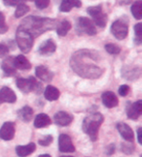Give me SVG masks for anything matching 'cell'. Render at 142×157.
Segmentation results:
<instances>
[{
  "label": "cell",
  "instance_id": "cell-1",
  "mask_svg": "<svg viewBox=\"0 0 142 157\" xmlns=\"http://www.w3.org/2000/svg\"><path fill=\"white\" fill-rule=\"evenodd\" d=\"M55 26V21L54 20H49V19H41V17H29L27 19L24 20L22 25H20L21 28L26 30L34 36H38L49 29H53Z\"/></svg>",
  "mask_w": 142,
  "mask_h": 157
},
{
  "label": "cell",
  "instance_id": "cell-2",
  "mask_svg": "<svg viewBox=\"0 0 142 157\" xmlns=\"http://www.w3.org/2000/svg\"><path fill=\"white\" fill-rule=\"evenodd\" d=\"M103 116L99 113H95L90 114L89 117H87L84 119L83 122V131L87 134L91 139V141H96L97 139V133L99 130L100 125L103 122Z\"/></svg>",
  "mask_w": 142,
  "mask_h": 157
},
{
  "label": "cell",
  "instance_id": "cell-3",
  "mask_svg": "<svg viewBox=\"0 0 142 157\" xmlns=\"http://www.w3.org/2000/svg\"><path fill=\"white\" fill-rule=\"evenodd\" d=\"M16 41L18 48H20L22 52H28L33 46L32 35L21 27H18L17 30Z\"/></svg>",
  "mask_w": 142,
  "mask_h": 157
},
{
  "label": "cell",
  "instance_id": "cell-4",
  "mask_svg": "<svg viewBox=\"0 0 142 157\" xmlns=\"http://www.w3.org/2000/svg\"><path fill=\"white\" fill-rule=\"evenodd\" d=\"M88 14H90V16L92 17L95 25L99 27H104L106 25L107 16L104 13H102L101 6H92V7H89Z\"/></svg>",
  "mask_w": 142,
  "mask_h": 157
},
{
  "label": "cell",
  "instance_id": "cell-5",
  "mask_svg": "<svg viewBox=\"0 0 142 157\" xmlns=\"http://www.w3.org/2000/svg\"><path fill=\"white\" fill-rule=\"evenodd\" d=\"M36 86H37V82L35 80V78L33 77H29L28 78H18L17 80V86L23 93H29L31 91H35L37 87Z\"/></svg>",
  "mask_w": 142,
  "mask_h": 157
},
{
  "label": "cell",
  "instance_id": "cell-6",
  "mask_svg": "<svg viewBox=\"0 0 142 157\" xmlns=\"http://www.w3.org/2000/svg\"><path fill=\"white\" fill-rule=\"evenodd\" d=\"M77 27L80 32L86 33L88 35H95L96 33L95 25L88 17H80L77 22Z\"/></svg>",
  "mask_w": 142,
  "mask_h": 157
},
{
  "label": "cell",
  "instance_id": "cell-7",
  "mask_svg": "<svg viewBox=\"0 0 142 157\" xmlns=\"http://www.w3.org/2000/svg\"><path fill=\"white\" fill-rule=\"evenodd\" d=\"M128 25L123 21H116L112 25V26H111V32L119 40L125 39L128 35Z\"/></svg>",
  "mask_w": 142,
  "mask_h": 157
},
{
  "label": "cell",
  "instance_id": "cell-8",
  "mask_svg": "<svg viewBox=\"0 0 142 157\" xmlns=\"http://www.w3.org/2000/svg\"><path fill=\"white\" fill-rule=\"evenodd\" d=\"M59 148L61 152H74L75 147L72 144L71 138L68 135L61 134L59 138Z\"/></svg>",
  "mask_w": 142,
  "mask_h": 157
},
{
  "label": "cell",
  "instance_id": "cell-9",
  "mask_svg": "<svg viewBox=\"0 0 142 157\" xmlns=\"http://www.w3.org/2000/svg\"><path fill=\"white\" fill-rule=\"evenodd\" d=\"M142 113V101H136L132 104H129L127 109V114L128 118L132 120H136Z\"/></svg>",
  "mask_w": 142,
  "mask_h": 157
},
{
  "label": "cell",
  "instance_id": "cell-10",
  "mask_svg": "<svg viewBox=\"0 0 142 157\" xmlns=\"http://www.w3.org/2000/svg\"><path fill=\"white\" fill-rule=\"evenodd\" d=\"M15 136V124L13 122H5L0 129V138L4 141H10Z\"/></svg>",
  "mask_w": 142,
  "mask_h": 157
},
{
  "label": "cell",
  "instance_id": "cell-11",
  "mask_svg": "<svg viewBox=\"0 0 142 157\" xmlns=\"http://www.w3.org/2000/svg\"><path fill=\"white\" fill-rule=\"evenodd\" d=\"M17 96L11 88L4 86L0 90V104L2 103H15Z\"/></svg>",
  "mask_w": 142,
  "mask_h": 157
},
{
  "label": "cell",
  "instance_id": "cell-12",
  "mask_svg": "<svg viewBox=\"0 0 142 157\" xmlns=\"http://www.w3.org/2000/svg\"><path fill=\"white\" fill-rule=\"evenodd\" d=\"M54 120L55 123L59 126H67L72 122L73 117L71 114L66 112H58L55 114Z\"/></svg>",
  "mask_w": 142,
  "mask_h": 157
},
{
  "label": "cell",
  "instance_id": "cell-13",
  "mask_svg": "<svg viewBox=\"0 0 142 157\" xmlns=\"http://www.w3.org/2000/svg\"><path fill=\"white\" fill-rule=\"evenodd\" d=\"M117 129H118L120 135L125 139L127 142H132L134 139V134L132 128L126 123H118L117 125Z\"/></svg>",
  "mask_w": 142,
  "mask_h": 157
},
{
  "label": "cell",
  "instance_id": "cell-14",
  "mask_svg": "<svg viewBox=\"0 0 142 157\" xmlns=\"http://www.w3.org/2000/svg\"><path fill=\"white\" fill-rule=\"evenodd\" d=\"M102 98V102L105 107L111 109V108H114L118 105V98H117V96L111 91H106L104 92L101 96Z\"/></svg>",
  "mask_w": 142,
  "mask_h": 157
},
{
  "label": "cell",
  "instance_id": "cell-15",
  "mask_svg": "<svg viewBox=\"0 0 142 157\" xmlns=\"http://www.w3.org/2000/svg\"><path fill=\"white\" fill-rule=\"evenodd\" d=\"M35 74L43 82H50L53 78V73L45 66H38L35 70Z\"/></svg>",
  "mask_w": 142,
  "mask_h": 157
},
{
  "label": "cell",
  "instance_id": "cell-16",
  "mask_svg": "<svg viewBox=\"0 0 142 157\" xmlns=\"http://www.w3.org/2000/svg\"><path fill=\"white\" fill-rule=\"evenodd\" d=\"M36 149V146L35 144L30 143L26 146H18L16 147V152L18 154V156L20 157H26L28 155H30L31 153H33Z\"/></svg>",
  "mask_w": 142,
  "mask_h": 157
},
{
  "label": "cell",
  "instance_id": "cell-17",
  "mask_svg": "<svg viewBox=\"0 0 142 157\" xmlns=\"http://www.w3.org/2000/svg\"><path fill=\"white\" fill-rule=\"evenodd\" d=\"M51 124V118L46 113H39L35 117L34 126L36 128H45Z\"/></svg>",
  "mask_w": 142,
  "mask_h": 157
},
{
  "label": "cell",
  "instance_id": "cell-18",
  "mask_svg": "<svg viewBox=\"0 0 142 157\" xmlns=\"http://www.w3.org/2000/svg\"><path fill=\"white\" fill-rule=\"evenodd\" d=\"M82 6V3L80 0H63V2L60 4L59 10L63 13L69 12L73 8H80Z\"/></svg>",
  "mask_w": 142,
  "mask_h": 157
},
{
  "label": "cell",
  "instance_id": "cell-19",
  "mask_svg": "<svg viewBox=\"0 0 142 157\" xmlns=\"http://www.w3.org/2000/svg\"><path fill=\"white\" fill-rule=\"evenodd\" d=\"M55 44L52 40H47L43 43L40 48H39V53L42 56H48V54H51L55 51Z\"/></svg>",
  "mask_w": 142,
  "mask_h": 157
},
{
  "label": "cell",
  "instance_id": "cell-20",
  "mask_svg": "<svg viewBox=\"0 0 142 157\" xmlns=\"http://www.w3.org/2000/svg\"><path fill=\"white\" fill-rule=\"evenodd\" d=\"M2 69L7 76H12L16 73V67L14 64V58L8 57L2 62Z\"/></svg>",
  "mask_w": 142,
  "mask_h": 157
},
{
  "label": "cell",
  "instance_id": "cell-21",
  "mask_svg": "<svg viewBox=\"0 0 142 157\" xmlns=\"http://www.w3.org/2000/svg\"><path fill=\"white\" fill-rule=\"evenodd\" d=\"M14 64L16 69H20V70H28L31 68V65H30L29 61L23 56H18L17 57H15Z\"/></svg>",
  "mask_w": 142,
  "mask_h": 157
},
{
  "label": "cell",
  "instance_id": "cell-22",
  "mask_svg": "<svg viewBox=\"0 0 142 157\" xmlns=\"http://www.w3.org/2000/svg\"><path fill=\"white\" fill-rule=\"evenodd\" d=\"M59 90L55 87L53 86H49L46 87L45 91H44V96L45 98L49 101H55V100H58L59 97Z\"/></svg>",
  "mask_w": 142,
  "mask_h": 157
},
{
  "label": "cell",
  "instance_id": "cell-23",
  "mask_svg": "<svg viewBox=\"0 0 142 157\" xmlns=\"http://www.w3.org/2000/svg\"><path fill=\"white\" fill-rule=\"evenodd\" d=\"M18 118H21L22 121L29 122L30 120L32 119V117H33V110L30 107L26 106L18 111Z\"/></svg>",
  "mask_w": 142,
  "mask_h": 157
},
{
  "label": "cell",
  "instance_id": "cell-24",
  "mask_svg": "<svg viewBox=\"0 0 142 157\" xmlns=\"http://www.w3.org/2000/svg\"><path fill=\"white\" fill-rule=\"evenodd\" d=\"M70 28H71V23L68 21H63L57 28V33L59 36H65L68 33Z\"/></svg>",
  "mask_w": 142,
  "mask_h": 157
},
{
  "label": "cell",
  "instance_id": "cell-25",
  "mask_svg": "<svg viewBox=\"0 0 142 157\" xmlns=\"http://www.w3.org/2000/svg\"><path fill=\"white\" fill-rule=\"evenodd\" d=\"M132 13L136 20L142 19V1L138 0L132 6Z\"/></svg>",
  "mask_w": 142,
  "mask_h": 157
},
{
  "label": "cell",
  "instance_id": "cell-26",
  "mask_svg": "<svg viewBox=\"0 0 142 157\" xmlns=\"http://www.w3.org/2000/svg\"><path fill=\"white\" fill-rule=\"evenodd\" d=\"M28 11H29L28 6L26 5L24 3H21V4H18L17 6V9H16V12H15V16H16V17H21L26 15Z\"/></svg>",
  "mask_w": 142,
  "mask_h": 157
},
{
  "label": "cell",
  "instance_id": "cell-27",
  "mask_svg": "<svg viewBox=\"0 0 142 157\" xmlns=\"http://www.w3.org/2000/svg\"><path fill=\"white\" fill-rule=\"evenodd\" d=\"M105 50L110 54H118L121 52L120 48L115 44H107L105 46Z\"/></svg>",
  "mask_w": 142,
  "mask_h": 157
},
{
  "label": "cell",
  "instance_id": "cell-28",
  "mask_svg": "<svg viewBox=\"0 0 142 157\" xmlns=\"http://www.w3.org/2000/svg\"><path fill=\"white\" fill-rule=\"evenodd\" d=\"M7 30H8V26L5 22V17L1 12H0V34L6 33Z\"/></svg>",
  "mask_w": 142,
  "mask_h": 157
},
{
  "label": "cell",
  "instance_id": "cell-29",
  "mask_svg": "<svg viewBox=\"0 0 142 157\" xmlns=\"http://www.w3.org/2000/svg\"><path fill=\"white\" fill-rule=\"evenodd\" d=\"M52 143H53V136L51 135H47L39 140V144L43 147H48L49 144H51Z\"/></svg>",
  "mask_w": 142,
  "mask_h": 157
},
{
  "label": "cell",
  "instance_id": "cell-30",
  "mask_svg": "<svg viewBox=\"0 0 142 157\" xmlns=\"http://www.w3.org/2000/svg\"><path fill=\"white\" fill-rule=\"evenodd\" d=\"M134 31H135V35H136V40H138L137 44H140L142 40V25L141 23H137V25L134 26Z\"/></svg>",
  "mask_w": 142,
  "mask_h": 157
},
{
  "label": "cell",
  "instance_id": "cell-31",
  "mask_svg": "<svg viewBox=\"0 0 142 157\" xmlns=\"http://www.w3.org/2000/svg\"><path fill=\"white\" fill-rule=\"evenodd\" d=\"M35 4L38 9H45L50 4V0H35Z\"/></svg>",
  "mask_w": 142,
  "mask_h": 157
},
{
  "label": "cell",
  "instance_id": "cell-32",
  "mask_svg": "<svg viewBox=\"0 0 142 157\" xmlns=\"http://www.w3.org/2000/svg\"><path fill=\"white\" fill-rule=\"evenodd\" d=\"M122 150L127 154H131L133 152V146L132 144H128V142L125 143V144H123V146H122Z\"/></svg>",
  "mask_w": 142,
  "mask_h": 157
},
{
  "label": "cell",
  "instance_id": "cell-33",
  "mask_svg": "<svg viewBox=\"0 0 142 157\" xmlns=\"http://www.w3.org/2000/svg\"><path fill=\"white\" fill-rule=\"evenodd\" d=\"M9 53L8 47L4 44H0V57H5Z\"/></svg>",
  "mask_w": 142,
  "mask_h": 157
},
{
  "label": "cell",
  "instance_id": "cell-34",
  "mask_svg": "<svg viewBox=\"0 0 142 157\" xmlns=\"http://www.w3.org/2000/svg\"><path fill=\"white\" fill-rule=\"evenodd\" d=\"M23 2V0H3V3L7 6H18Z\"/></svg>",
  "mask_w": 142,
  "mask_h": 157
},
{
  "label": "cell",
  "instance_id": "cell-35",
  "mask_svg": "<svg viewBox=\"0 0 142 157\" xmlns=\"http://www.w3.org/2000/svg\"><path fill=\"white\" fill-rule=\"evenodd\" d=\"M128 91H129V87L128 86H126V84H123V86H121L120 88H119V94L121 96H123V97L127 96Z\"/></svg>",
  "mask_w": 142,
  "mask_h": 157
},
{
  "label": "cell",
  "instance_id": "cell-36",
  "mask_svg": "<svg viewBox=\"0 0 142 157\" xmlns=\"http://www.w3.org/2000/svg\"><path fill=\"white\" fill-rule=\"evenodd\" d=\"M114 152H115V146H114V144H111V146H109L108 148H107V154L111 155V154H113Z\"/></svg>",
  "mask_w": 142,
  "mask_h": 157
},
{
  "label": "cell",
  "instance_id": "cell-37",
  "mask_svg": "<svg viewBox=\"0 0 142 157\" xmlns=\"http://www.w3.org/2000/svg\"><path fill=\"white\" fill-rule=\"evenodd\" d=\"M141 136H142V129L138 128V130H137V141L140 144H142V137Z\"/></svg>",
  "mask_w": 142,
  "mask_h": 157
},
{
  "label": "cell",
  "instance_id": "cell-38",
  "mask_svg": "<svg viewBox=\"0 0 142 157\" xmlns=\"http://www.w3.org/2000/svg\"><path fill=\"white\" fill-rule=\"evenodd\" d=\"M39 157H51L49 154H42V155H40Z\"/></svg>",
  "mask_w": 142,
  "mask_h": 157
},
{
  "label": "cell",
  "instance_id": "cell-39",
  "mask_svg": "<svg viewBox=\"0 0 142 157\" xmlns=\"http://www.w3.org/2000/svg\"><path fill=\"white\" fill-rule=\"evenodd\" d=\"M60 157H73V156H60Z\"/></svg>",
  "mask_w": 142,
  "mask_h": 157
}]
</instances>
